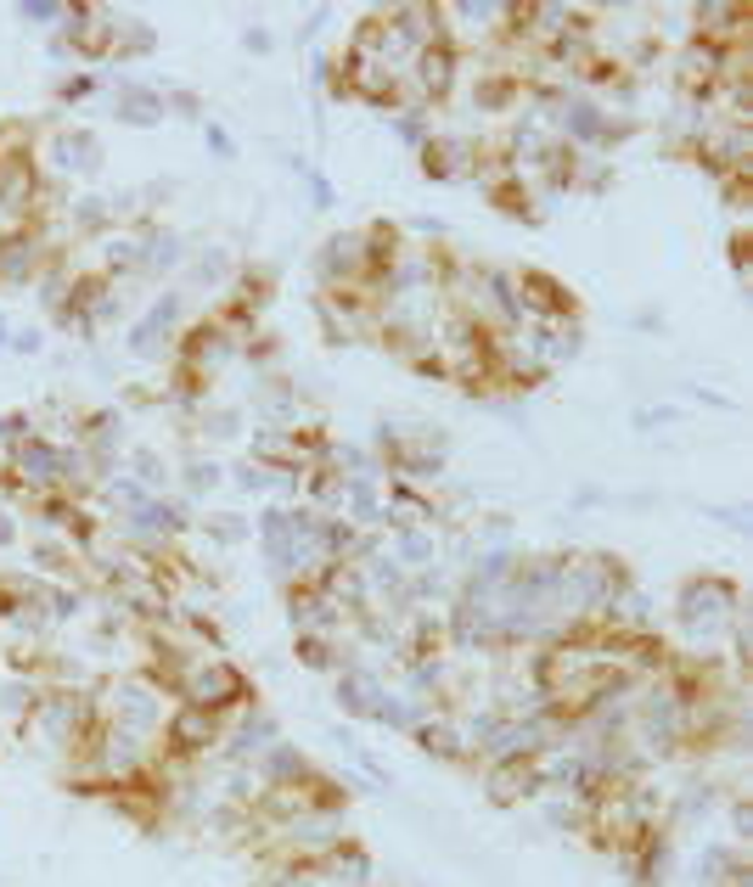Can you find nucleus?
Segmentation results:
<instances>
[{"mask_svg": "<svg viewBox=\"0 0 753 887\" xmlns=\"http://www.w3.org/2000/svg\"><path fill=\"white\" fill-rule=\"evenodd\" d=\"M422 85H428L434 96L450 85V51H428V56H422Z\"/></svg>", "mask_w": 753, "mask_h": 887, "instance_id": "7ed1b4c3", "label": "nucleus"}, {"mask_svg": "<svg viewBox=\"0 0 753 887\" xmlns=\"http://www.w3.org/2000/svg\"><path fill=\"white\" fill-rule=\"evenodd\" d=\"M40 258H46L40 231H7L0 237V287H28L40 276Z\"/></svg>", "mask_w": 753, "mask_h": 887, "instance_id": "f257e3e1", "label": "nucleus"}, {"mask_svg": "<svg viewBox=\"0 0 753 887\" xmlns=\"http://www.w3.org/2000/svg\"><path fill=\"white\" fill-rule=\"evenodd\" d=\"M85 96H90V79L85 74H74L68 85H62V102H85Z\"/></svg>", "mask_w": 753, "mask_h": 887, "instance_id": "39448f33", "label": "nucleus"}, {"mask_svg": "<svg viewBox=\"0 0 753 887\" xmlns=\"http://www.w3.org/2000/svg\"><path fill=\"white\" fill-rule=\"evenodd\" d=\"M62 17V7H46V0H35V7H23V23H51Z\"/></svg>", "mask_w": 753, "mask_h": 887, "instance_id": "20e7f679", "label": "nucleus"}, {"mask_svg": "<svg viewBox=\"0 0 753 887\" xmlns=\"http://www.w3.org/2000/svg\"><path fill=\"white\" fill-rule=\"evenodd\" d=\"M118 118H124V124H141V129L158 124V118H163V96L147 90V85H124V90H118Z\"/></svg>", "mask_w": 753, "mask_h": 887, "instance_id": "f03ea898", "label": "nucleus"}]
</instances>
